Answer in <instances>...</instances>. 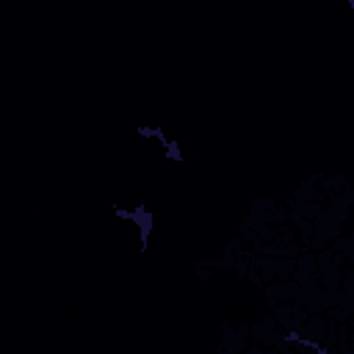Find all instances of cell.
<instances>
[{
	"instance_id": "obj_1",
	"label": "cell",
	"mask_w": 354,
	"mask_h": 354,
	"mask_svg": "<svg viewBox=\"0 0 354 354\" xmlns=\"http://www.w3.org/2000/svg\"><path fill=\"white\" fill-rule=\"evenodd\" d=\"M321 330H324L321 318H313L310 324H307V330H305V338H307V341H313V343L321 341V338H324V332H321Z\"/></svg>"
},
{
	"instance_id": "obj_2",
	"label": "cell",
	"mask_w": 354,
	"mask_h": 354,
	"mask_svg": "<svg viewBox=\"0 0 354 354\" xmlns=\"http://www.w3.org/2000/svg\"><path fill=\"white\" fill-rule=\"evenodd\" d=\"M255 335H258V341H266V343L277 341V332H274V327H271V321H263V324L255 327Z\"/></svg>"
},
{
	"instance_id": "obj_3",
	"label": "cell",
	"mask_w": 354,
	"mask_h": 354,
	"mask_svg": "<svg viewBox=\"0 0 354 354\" xmlns=\"http://www.w3.org/2000/svg\"><path fill=\"white\" fill-rule=\"evenodd\" d=\"M246 354H263V352H260V349H249Z\"/></svg>"
}]
</instances>
